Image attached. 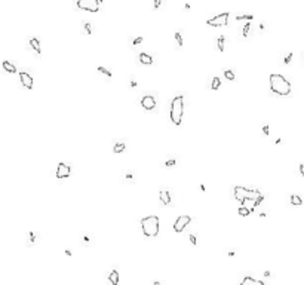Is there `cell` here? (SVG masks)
<instances>
[{"label":"cell","instance_id":"obj_1","mask_svg":"<svg viewBox=\"0 0 304 285\" xmlns=\"http://www.w3.org/2000/svg\"><path fill=\"white\" fill-rule=\"evenodd\" d=\"M270 89H271L273 94L285 97V95L291 94V83L282 74L273 73V74H270Z\"/></svg>","mask_w":304,"mask_h":285},{"label":"cell","instance_id":"obj_2","mask_svg":"<svg viewBox=\"0 0 304 285\" xmlns=\"http://www.w3.org/2000/svg\"><path fill=\"white\" fill-rule=\"evenodd\" d=\"M139 224H141V230H143L146 238H156L159 235L160 223H159L157 216H147V217L141 218Z\"/></svg>","mask_w":304,"mask_h":285},{"label":"cell","instance_id":"obj_3","mask_svg":"<svg viewBox=\"0 0 304 285\" xmlns=\"http://www.w3.org/2000/svg\"><path fill=\"white\" fill-rule=\"evenodd\" d=\"M182 116H184V97L182 95H177L171 101V121L175 126L181 125Z\"/></svg>","mask_w":304,"mask_h":285},{"label":"cell","instance_id":"obj_4","mask_svg":"<svg viewBox=\"0 0 304 285\" xmlns=\"http://www.w3.org/2000/svg\"><path fill=\"white\" fill-rule=\"evenodd\" d=\"M260 193V190H255V189H246V187H242V186H236L235 187V199L238 202H242L243 199L246 198H257Z\"/></svg>","mask_w":304,"mask_h":285},{"label":"cell","instance_id":"obj_5","mask_svg":"<svg viewBox=\"0 0 304 285\" xmlns=\"http://www.w3.org/2000/svg\"><path fill=\"white\" fill-rule=\"evenodd\" d=\"M100 5H101L100 0H77V8L79 9L88 11V12H92V13L100 11Z\"/></svg>","mask_w":304,"mask_h":285},{"label":"cell","instance_id":"obj_6","mask_svg":"<svg viewBox=\"0 0 304 285\" xmlns=\"http://www.w3.org/2000/svg\"><path fill=\"white\" fill-rule=\"evenodd\" d=\"M228 16H230L228 12H224V13H220V15L214 16V18H209L206 21V24L211 26V27H224L228 24Z\"/></svg>","mask_w":304,"mask_h":285},{"label":"cell","instance_id":"obj_7","mask_svg":"<svg viewBox=\"0 0 304 285\" xmlns=\"http://www.w3.org/2000/svg\"><path fill=\"white\" fill-rule=\"evenodd\" d=\"M190 221H192L190 216H178L177 220H175V223H174V230H175L177 233H181L187 226H189Z\"/></svg>","mask_w":304,"mask_h":285},{"label":"cell","instance_id":"obj_8","mask_svg":"<svg viewBox=\"0 0 304 285\" xmlns=\"http://www.w3.org/2000/svg\"><path fill=\"white\" fill-rule=\"evenodd\" d=\"M70 174H71V168H70V165L64 163V162H59L58 166H57V178H68Z\"/></svg>","mask_w":304,"mask_h":285},{"label":"cell","instance_id":"obj_9","mask_svg":"<svg viewBox=\"0 0 304 285\" xmlns=\"http://www.w3.org/2000/svg\"><path fill=\"white\" fill-rule=\"evenodd\" d=\"M141 106L146 108V110H154L156 108V100L153 95H144V97L141 98Z\"/></svg>","mask_w":304,"mask_h":285},{"label":"cell","instance_id":"obj_10","mask_svg":"<svg viewBox=\"0 0 304 285\" xmlns=\"http://www.w3.org/2000/svg\"><path fill=\"white\" fill-rule=\"evenodd\" d=\"M19 80L22 83V86L27 89H33V77L27 73V71H21L19 73Z\"/></svg>","mask_w":304,"mask_h":285},{"label":"cell","instance_id":"obj_11","mask_svg":"<svg viewBox=\"0 0 304 285\" xmlns=\"http://www.w3.org/2000/svg\"><path fill=\"white\" fill-rule=\"evenodd\" d=\"M160 202L163 205H169L171 203V195L166 189H162L160 190Z\"/></svg>","mask_w":304,"mask_h":285},{"label":"cell","instance_id":"obj_12","mask_svg":"<svg viewBox=\"0 0 304 285\" xmlns=\"http://www.w3.org/2000/svg\"><path fill=\"white\" fill-rule=\"evenodd\" d=\"M242 285H264V282L263 281H257L252 276H245L242 279Z\"/></svg>","mask_w":304,"mask_h":285},{"label":"cell","instance_id":"obj_13","mask_svg":"<svg viewBox=\"0 0 304 285\" xmlns=\"http://www.w3.org/2000/svg\"><path fill=\"white\" fill-rule=\"evenodd\" d=\"M138 60H139V62H143L146 65H151L153 64V58L148 54H144V52H141V54L138 55Z\"/></svg>","mask_w":304,"mask_h":285},{"label":"cell","instance_id":"obj_14","mask_svg":"<svg viewBox=\"0 0 304 285\" xmlns=\"http://www.w3.org/2000/svg\"><path fill=\"white\" fill-rule=\"evenodd\" d=\"M108 281L111 285H117L119 284V272L117 270H111L108 275Z\"/></svg>","mask_w":304,"mask_h":285},{"label":"cell","instance_id":"obj_15","mask_svg":"<svg viewBox=\"0 0 304 285\" xmlns=\"http://www.w3.org/2000/svg\"><path fill=\"white\" fill-rule=\"evenodd\" d=\"M30 46L33 48V49H34L37 54H42V48H40V42H39V39L31 37V39H30Z\"/></svg>","mask_w":304,"mask_h":285},{"label":"cell","instance_id":"obj_16","mask_svg":"<svg viewBox=\"0 0 304 285\" xmlns=\"http://www.w3.org/2000/svg\"><path fill=\"white\" fill-rule=\"evenodd\" d=\"M3 68L8 71V73H16V67L13 65V64H11L9 61H3Z\"/></svg>","mask_w":304,"mask_h":285},{"label":"cell","instance_id":"obj_17","mask_svg":"<svg viewBox=\"0 0 304 285\" xmlns=\"http://www.w3.org/2000/svg\"><path fill=\"white\" fill-rule=\"evenodd\" d=\"M126 149V146H125V142H117L114 147H113V152L116 153V155H119V153H122L123 150Z\"/></svg>","mask_w":304,"mask_h":285},{"label":"cell","instance_id":"obj_18","mask_svg":"<svg viewBox=\"0 0 304 285\" xmlns=\"http://www.w3.org/2000/svg\"><path fill=\"white\" fill-rule=\"evenodd\" d=\"M291 203H292V205H295V206L303 205V199H301L298 195H292V196H291Z\"/></svg>","mask_w":304,"mask_h":285},{"label":"cell","instance_id":"obj_19","mask_svg":"<svg viewBox=\"0 0 304 285\" xmlns=\"http://www.w3.org/2000/svg\"><path fill=\"white\" fill-rule=\"evenodd\" d=\"M238 212H239V216H242V217H248L249 214H251V209L246 208V206H240V208L238 209Z\"/></svg>","mask_w":304,"mask_h":285},{"label":"cell","instance_id":"obj_20","mask_svg":"<svg viewBox=\"0 0 304 285\" xmlns=\"http://www.w3.org/2000/svg\"><path fill=\"white\" fill-rule=\"evenodd\" d=\"M252 19H254V16L251 13H248V15H238L236 16V21H252Z\"/></svg>","mask_w":304,"mask_h":285},{"label":"cell","instance_id":"obj_21","mask_svg":"<svg viewBox=\"0 0 304 285\" xmlns=\"http://www.w3.org/2000/svg\"><path fill=\"white\" fill-rule=\"evenodd\" d=\"M220 86H221V79H220V77H214V79H212V85H211V88H212L214 91H217Z\"/></svg>","mask_w":304,"mask_h":285},{"label":"cell","instance_id":"obj_22","mask_svg":"<svg viewBox=\"0 0 304 285\" xmlns=\"http://www.w3.org/2000/svg\"><path fill=\"white\" fill-rule=\"evenodd\" d=\"M249 30H251V21H246V24L243 26V30H242V34H243V37H246V36L249 34Z\"/></svg>","mask_w":304,"mask_h":285},{"label":"cell","instance_id":"obj_23","mask_svg":"<svg viewBox=\"0 0 304 285\" xmlns=\"http://www.w3.org/2000/svg\"><path fill=\"white\" fill-rule=\"evenodd\" d=\"M224 43H226V39H224V36H220V37H218V42H217L220 52H223V51H224Z\"/></svg>","mask_w":304,"mask_h":285},{"label":"cell","instance_id":"obj_24","mask_svg":"<svg viewBox=\"0 0 304 285\" xmlns=\"http://www.w3.org/2000/svg\"><path fill=\"white\" fill-rule=\"evenodd\" d=\"M224 76H226L227 80H235V73H233L231 70H226L224 71Z\"/></svg>","mask_w":304,"mask_h":285},{"label":"cell","instance_id":"obj_25","mask_svg":"<svg viewBox=\"0 0 304 285\" xmlns=\"http://www.w3.org/2000/svg\"><path fill=\"white\" fill-rule=\"evenodd\" d=\"M175 42H177V46H178V48L182 46V37H181V33H180V31L175 33Z\"/></svg>","mask_w":304,"mask_h":285},{"label":"cell","instance_id":"obj_26","mask_svg":"<svg viewBox=\"0 0 304 285\" xmlns=\"http://www.w3.org/2000/svg\"><path fill=\"white\" fill-rule=\"evenodd\" d=\"M98 71H101L103 74H105V76L111 77V71H108V70H107V68H104V67H98Z\"/></svg>","mask_w":304,"mask_h":285},{"label":"cell","instance_id":"obj_27","mask_svg":"<svg viewBox=\"0 0 304 285\" xmlns=\"http://www.w3.org/2000/svg\"><path fill=\"white\" fill-rule=\"evenodd\" d=\"M28 241H30V242H28L30 245L36 242V233H33V232H30V233H28Z\"/></svg>","mask_w":304,"mask_h":285},{"label":"cell","instance_id":"obj_28","mask_svg":"<svg viewBox=\"0 0 304 285\" xmlns=\"http://www.w3.org/2000/svg\"><path fill=\"white\" fill-rule=\"evenodd\" d=\"M292 57H294V54H292V52H289V54H288V55L285 57L283 62H285V64H289V62H291V60H292Z\"/></svg>","mask_w":304,"mask_h":285},{"label":"cell","instance_id":"obj_29","mask_svg":"<svg viewBox=\"0 0 304 285\" xmlns=\"http://www.w3.org/2000/svg\"><path fill=\"white\" fill-rule=\"evenodd\" d=\"M85 30H86L88 34H92V27H90L89 22H85Z\"/></svg>","mask_w":304,"mask_h":285},{"label":"cell","instance_id":"obj_30","mask_svg":"<svg viewBox=\"0 0 304 285\" xmlns=\"http://www.w3.org/2000/svg\"><path fill=\"white\" fill-rule=\"evenodd\" d=\"M143 40H144V39H143V37H141V36H139V37H135V39H134V42H132V43H134V45H135V46H136V45H139V43H143Z\"/></svg>","mask_w":304,"mask_h":285},{"label":"cell","instance_id":"obj_31","mask_svg":"<svg viewBox=\"0 0 304 285\" xmlns=\"http://www.w3.org/2000/svg\"><path fill=\"white\" fill-rule=\"evenodd\" d=\"M263 132H264V135H269L270 134V126L269 125H264L263 126Z\"/></svg>","mask_w":304,"mask_h":285},{"label":"cell","instance_id":"obj_32","mask_svg":"<svg viewBox=\"0 0 304 285\" xmlns=\"http://www.w3.org/2000/svg\"><path fill=\"white\" fill-rule=\"evenodd\" d=\"M189 238H190V242H192L193 245H197V239H196V236H194V235H190Z\"/></svg>","mask_w":304,"mask_h":285},{"label":"cell","instance_id":"obj_33","mask_svg":"<svg viewBox=\"0 0 304 285\" xmlns=\"http://www.w3.org/2000/svg\"><path fill=\"white\" fill-rule=\"evenodd\" d=\"M160 5H162V0H154V3H153L154 9H159V8H160Z\"/></svg>","mask_w":304,"mask_h":285},{"label":"cell","instance_id":"obj_34","mask_svg":"<svg viewBox=\"0 0 304 285\" xmlns=\"http://www.w3.org/2000/svg\"><path fill=\"white\" fill-rule=\"evenodd\" d=\"M175 165V159H172V160H168V162H165V166H174Z\"/></svg>","mask_w":304,"mask_h":285},{"label":"cell","instance_id":"obj_35","mask_svg":"<svg viewBox=\"0 0 304 285\" xmlns=\"http://www.w3.org/2000/svg\"><path fill=\"white\" fill-rule=\"evenodd\" d=\"M300 172H301V175L304 177V163H301V165H300Z\"/></svg>","mask_w":304,"mask_h":285},{"label":"cell","instance_id":"obj_36","mask_svg":"<svg viewBox=\"0 0 304 285\" xmlns=\"http://www.w3.org/2000/svg\"><path fill=\"white\" fill-rule=\"evenodd\" d=\"M131 86H132V88H135V86H136V82H135V80H132V82H131Z\"/></svg>","mask_w":304,"mask_h":285},{"label":"cell","instance_id":"obj_37","mask_svg":"<svg viewBox=\"0 0 304 285\" xmlns=\"http://www.w3.org/2000/svg\"><path fill=\"white\" fill-rule=\"evenodd\" d=\"M264 276H266V278H269V276H270V272H269V270H266V272H264Z\"/></svg>","mask_w":304,"mask_h":285},{"label":"cell","instance_id":"obj_38","mask_svg":"<svg viewBox=\"0 0 304 285\" xmlns=\"http://www.w3.org/2000/svg\"><path fill=\"white\" fill-rule=\"evenodd\" d=\"M83 241L85 242H89V236H83Z\"/></svg>","mask_w":304,"mask_h":285},{"label":"cell","instance_id":"obj_39","mask_svg":"<svg viewBox=\"0 0 304 285\" xmlns=\"http://www.w3.org/2000/svg\"><path fill=\"white\" fill-rule=\"evenodd\" d=\"M205 189H206V187H205L203 184H200V192H205Z\"/></svg>","mask_w":304,"mask_h":285}]
</instances>
